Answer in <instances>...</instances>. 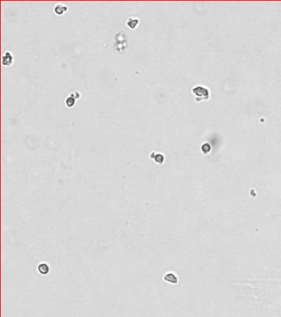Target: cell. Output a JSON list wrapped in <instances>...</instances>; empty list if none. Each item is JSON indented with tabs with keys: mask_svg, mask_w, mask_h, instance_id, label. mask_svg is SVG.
I'll return each mask as SVG.
<instances>
[{
	"mask_svg": "<svg viewBox=\"0 0 281 317\" xmlns=\"http://www.w3.org/2000/svg\"><path fill=\"white\" fill-rule=\"evenodd\" d=\"M68 10V8L66 5H64L63 3H57L56 5L54 6V11L55 14L57 15H62Z\"/></svg>",
	"mask_w": 281,
	"mask_h": 317,
	"instance_id": "8992f818",
	"label": "cell"
},
{
	"mask_svg": "<svg viewBox=\"0 0 281 317\" xmlns=\"http://www.w3.org/2000/svg\"><path fill=\"white\" fill-rule=\"evenodd\" d=\"M139 19L137 18V17H129L127 19V22H126L127 27L131 30H135L139 25Z\"/></svg>",
	"mask_w": 281,
	"mask_h": 317,
	"instance_id": "277c9868",
	"label": "cell"
},
{
	"mask_svg": "<svg viewBox=\"0 0 281 317\" xmlns=\"http://www.w3.org/2000/svg\"><path fill=\"white\" fill-rule=\"evenodd\" d=\"M2 65L6 67H10L13 63V55L10 51L4 52V54L2 55Z\"/></svg>",
	"mask_w": 281,
	"mask_h": 317,
	"instance_id": "6da1fadb",
	"label": "cell"
},
{
	"mask_svg": "<svg viewBox=\"0 0 281 317\" xmlns=\"http://www.w3.org/2000/svg\"><path fill=\"white\" fill-rule=\"evenodd\" d=\"M38 272L40 273L42 275H46V274H49L50 272V268L48 264L46 263H40L37 267Z\"/></svg>",
	"mask_w": 281,
	"mask_h": 317,
	"instance_id": "52a82bcc",
	"label": "cell"
},
{
	"mask_svg": "<svg viewBox=\"0 0 281 317\" xmlns=\"http://www.w3.org/2000/svg\"><path fill=\"white\" fill-rule=\"evenodd\" d=\"M149 158H150L151 160H153L154 162L156 163V164H160V165L162 164L163 162H164V160H165L164 155H162V154H161V153H156L155 151H152L151 153H150Z\"/></svg>",
	"mask_w": 281,
	"mask_h": 317,
	"instance_id": "3957f363",
	"label": "cell"
},
{
	"mask_svg": "<svg viewBox=\"0 0 281 317\" xmlns=\"http://www.w3.org/2000/svg\"><path fill=\"white\" fill-rule=\"evenodd\" d=\"M193 93L195 94L196 96H199L202 99H206V98H209V91L203 87H200V86H198V87L193 89Z\"/></svg>",
	"mask_w": 281,
	"mask_h": 317,
	"instance_id": "7a4b0ae2",
	"label": "cell"
},
{
	"mask_svg": "<svg viewBox=\"0 0 281 317\" xmlns=\"http://www.w3.org/2000/svg\"><path fill=\"white\" fill-rule=\"evenodd\" d=\"M163 280L167 282H169V283H172V284H176L177 282H178V279L175 274H172V273H168V274H166L164 276H163Z\"/></svg>",
	"mask_w": 281,
	"mask_h": 317,
	"instance_id": "5b68a950",
	"label": "cell"
},
{
	"mask_svg": "<svg viewBox=\"0 0 281 317\" xmlns=\"http://www.w3.org/2000/svg\"><path fill=\"white\" fill-rule=\"evenodd\" d=\"M76 100L77 98L74 97L73 95V93H71L69 96H68L66 99H65V105L67 106V108H73V106L75 105Z\"/></svg>",
	"mask_w": 281,
	"mask_h": 317,
	"instance_id": "ba28073f",
	"label": "cell"
}]
</instances>
